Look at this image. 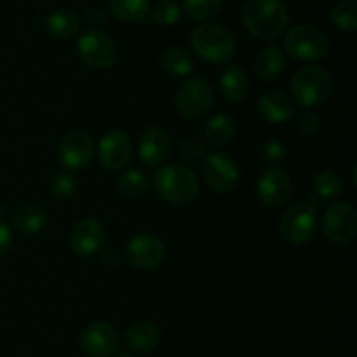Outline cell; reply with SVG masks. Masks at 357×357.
I'll return each mask as SVG.
<instances>
[{
	"mask_svg": "<svg viewBox=\"0 0 357 357\" xmlns=\"http://www.w3.org/2000/svg\"><path fill=\"white\" fill-rule=\"evenodd\" d=\"M288 9L279 0H248L243 7V23L253 37L272 40L286 30Z\"/></svg>",
	"mask_w": 357,
	"mask_h": 357,
	"instance_id": "cell-1",
	"label": "cell"
},
{
	"mask_svg": "<svg viewBox=\"0 0 357 357\" xmlns=\"http://www.w3.org/2000/svg\"><path fill=\"white\" fill-rule=\"evenodd\" d=\"M153 188L160 199L174 206H187L197 199L199 180L190 167L183 164H166L153 174Z\"/></svg>",
	"mask_w": 357,
	"mask_h": 357,
	"instance_id": "cell-2",
	"label": "cell"
},
{
	"mask_svg": "<svg viewBox=\"0 0 357 357\" xmlns=\"http://www.w3.org/2000/svg\"><path fill=\"white\" fill-rule=\"evenodd\" d=\"M192 47L209 63H227L236 56V37L220 23H204L192 33Z\"/></svg>",
	"mask_w": 357,
	"mask_h": 357,
	"instance_id": "cell-3",
	"label": "cell"
},
{
	"mask_svg": "<svg viewBox=\"0 0 357 357\" xmlns=\"http://www.w3.org/2000/svg\"><path fill=\"white\" fill-rule=\"evenodd\" d=\"M331 87H333V82H331L330 73L323 66L316 65L302 66L291 80L293 96L305 108L324 103L330 98Z\"/></svg>",
	"mask_w": 357,
	"mask_h": 357,
	"instance_id": "cell-4",
	"label": "cell"
},
{
	"mask_svg": "<svg viewBox=\"0 0 357 357\" xmlns=\"http://www.w3.org/2000/svg\"><path fill=\"white\" fill-rule=\"evenodd\" d=\"M284 49L288 54L302 61H317L330 52V40L326 33L314 24H296L284 37Z\"/></svg>",
	"mask_w": 357,
	"mask_h": 357,
	"instance_id": "cell-5",
	"label": "cell"
},
{
	"mask_svg": "<svg viewBox=\"0 0 357 357\" xmlns=\"http://www.w3.org/2000/svg\"><path fill=\"white\" fill-rule=\"evenodd\" d=\"M174 103H176V110L180 112L181 117L188 119V121H199L211 112L213 103H215V93L208 80L190 79L180 86Z\"/></svg>",
	"mask_w": 357,
	"mask_h": 357,
	"instance_id": "cell-6",
	"label": "cell"
},
{
	"mask_svg": "<svg viewBox=\"0 0 357 357\" xmlns=\"http://www.w3.org/2000/svg\"><path fill=\"white\" fill-rule=\"evenodd\" d=\"M77 51L84 65L94 70L110 68L117 59V45L114 38L98 28H91L82 33L77 44Z\"/></svg>",
	"mask_w": 357,
	"mask_h": 357,
	"instance_id": "cell-7",
	"label": "cell"
},
{
	"mask_svg": "<svg viewBox=\"0 0 357 357\" xmlns=\"http://www.w3.org/2000/svg\"><path fill=\"white\" fill-rule=\"evenodd\" d=\"M317 230V209L309 202H296L281 218L282 239L291 244H305Z\"/></svg>",
	"mask_w": 357,
	"mask_h": 357,
	"instance_id": "cell-8",
	"label": "cell"
},
{
	"mask_svg": "<svg viewBox=\"0 0 357 357\" xmlns=\"http://www.w3.org/2000/svg\"><path fill=\"white\" fill-rule=\"evenodd\" d=\"M357 211L347 201L335 202L326 209L323 218V234L335 244H347L356 237Z\"/></svg>",
	"mask_w": 357,
	"mask_h": 357,
	"instance_id": "cell-9",
	"label": "cell"
},
{
	"mask_svg": "<svg viewBox=\"0 0 357 357\" xmlns=\"http://www.w3.org/2000/svg\"><path fill=\"white\" fill-rule=\"evenodd\" d=\"M121 335L114 324L96 321L84 328L80 333V347L89 357H112L117 354Z\"/></svg>",
	"mask_w": 357,
	"mask_h": 357,
	"instance_id": "cell-10",
	"label": "cell"
},
{
	"mask_svg": "<svg viewBox=\"0 0 357 357\" xmlns=\"http://www.w3.org/2000/svg\"><path fill=\"white\" fill-rule=\"evenodd\" d=\"M241 178L236 160L223 152H215L206 157L204 180L218 194H229L237 187Z\"/></svg>",
	"mask_w": 357,
	"mask_h": 357,
	"instance_id": "cell-11",
	"label": "cell"
},
{
	"mask_svg": "<svg viewBox=\"0 0 357 357\" xmlns=\"http://www.w3.org/2000/svg\"><path fill=\"white\" fill-rule=\"evenodd\" d=\"M132 142L128 132L121 129H112L101 136L98 145V159L108 171H121L131 162Z\"/></svg>",
	"mask_w": 357,
	"mask_h": 357,
	"instance_id": "cell-12",
	"label": "cell"
},
{
	"mask_svg": "<svg viewBox=\"0 0 357 357\" xmlns=\"http://www.w3.org/2000/svg\"><path fill=\"white\" fill-rule=\"evenodd\" d=\"M126 257L132 267L139 271H153L160 267L166 258V246L152 234H138L128 243Z\"/></svg>",
	"mask_w": 357,
	"mask_h": 357,
	"instance_id": "cell-13",
	"label": "cell"
},
{
	"mask_svg": "<svg viewBox=\"0 0 357 357\" xmlns=\"http://www.w3.org/2000/svg\"><path fill=\"white\" fill-rule=\"evenodd\" d=\"M257 194L261 204L267 206V208H282L291 199V178L288 173L278 169V167H268L258 178Z\"/></svg>",
	"mask_w": 357,
	"mask_h": 357,
	"instance_id": "cell-14",
	"label": "cell"
},
{
	"mask_svg": "<svg viewBox=\"0 0 357 357\" xmlns=\"http://www.w3.org/2000/svg\"><path fill=\"white\" fill-rule=\"evenodd\" d=\"M58 155L66 169H84L86 166H89L94 155L93 136L86 131H80V129L68 132L59 143Z\"/></svg>",
	"mask_w": 357,
	"mask_h": 357,
	"instance_id": "cell-15",
	"label": "cell"
},
{
	"mask_svg": "<svg viewBox=\"0 0 357 357\" xmlns=\"http://www.w3.org/2000/svg\"><path fill=\"white\" fill-rule=\"evenodd\" d=\"M107 237L103 223L96 218H84L70 234V248L79 257H91L101 250Z\"/></svg>",
	"mask_w": 357,
	"mask_h": 357,
	"instance_id": "cell-16",
	"label": "cell"
},
{
	"mask_svg": "<svg viewBox=\"0 0 357 357\" xmlns=\"http://www.w3.org/2000/svg\"><path fill=\"white\" fill-rule=\"evenodd\" d=\"M173 142H171L169 132L164 128L153 126L149 128L138 142V155L149 166H159L169 157Z\"/></svg>",
	"mask_w": 357,
	"mask_h": 357,
	"instance_id": "cell-17",
	"label": "cell"
},
{
	"mask_svg": "<svg viewBox=\"0 0 357 357\" xmlns=\"http://www.w3.org/2000/svg\"><path fill=\"white\" fill-rule=\"evenodd\" d=\"M258 114L271 124H284L295 115V103L282 91H268L258 100Z\"/></svg>",
	"mask_w": 357,
	"mask_h": 357,
	"instance_id": "cell-18",
	"label": "cell"
},
{
	"mask_svg": "<svg viewBox=\"0 0 357 357\" xmlns=\"http://www.w3.org/2000/svg\"><path fill=\"white\" fill-rule=\"evenodd\" d=\"M160 342V331L150 321H136L126 331V344L138 354H149L155 351Z\"/></svg>",
	"mask_w": 357,
	"mask_h": 357,
	"instance_id": "cell-19",
	"label": "cell"
},
{
	"mask_svg": "<svg viewBox=\"0 0 357 357\" xmlns=\"http://www.w3.org/2000/svg\"><path fill=\"white\" fill-rule=\"evenodd\" d=\"M220 93L229 103H239L250 93V79L241 66L232 65L225 68L220 79Z\"/></svg>",
	"mask_w": 357,
	"mask_h": 357,
	"instance_id": "cell-20",
	"label": "cell"
},
{
	"mask_svg": "<svg viewBox=\"0 0 357 357\" xmlns=\"http://www.w3.org/2000/svg\"><path fill=\"white\" fill-rule=\"evenodd\" d=\"M13 225L23 236H37L47 225V213L35 204L23 206L14 213Z\"/></svg>",
	"mask_w": 357,
	"mask_h": 357,
	"instance_id": "cell-21",
	"label": "cell"
},
{
	"mask_svg": "<svg viewBox=\"0 0 357 357\" xmlns=\"http://www.w3.org/2000/svg\"><path fill=\"white\" fill-rule=\"evenodd\" d=\"M79 28L80 20L72 9H56L45 20V30L51 37L58 38V40L73 37L79 31Z\"/></svg>",
	"mask_w": 357,
	"mask_h": 357,
	"instance_id": "cell-22",
	"label": "cell"
},
{
	"mask_svg": "<svg viewBox=\"0 0 357 357\" xmlns=\"http://www.w3.org/2000/svg\"><path fill=\"white\" fill-rule=\"evenodd\" d=\"M234 136H236V122L227 114H218L211 117L204 128V139L215 149L229 145Z\"/></svg>",
	"mask_w": 357,
	"mask_h": 357,
	"instance_id": "cell-23",
	"label": "cell"
},
{
	"mask_svg": "<svg viewBox=\"0 0 357 357\" xmlns=\"http://www.w3.org/2000/svg\"><path fill=\"white\" fill-rule=\"evenodd\" d=\"M284 70V56L275 45H268L258 52L255 59V72L265 82H274Z\"/></svg>",
	"mask_w": 357,
	"mask_h": 357,
	"instance_id": "cell-24",
	"label": "cell"
},
{
	"mask_svg": "<svg viewBox=\"0 0 357 357\" xmlns=\"http://www.w3.org/2000/svg\"><path fill=\"white\" fill-rule=\"evenodd\" d=\"M160 66L164 72L171 73L174 77L190 75L194 70V61L188 51L181 47H169L160 56Z\"/></svg>",
	"mask_w": 357,
	"mask_h": 357,
	"instance_id": "cell-25",
	"label": "cell"
},
{
	"mask_svg": "<svg viewBox=\"0 0 357 357\" xmlns=\"http://www.w3.org/2000/svg\"><path fill=\"white\" fill-rule=\"evenodd\" d=\"M150 0H110V10L119 21H142L149 14Z\"/></svg>",
	"mask_w": 357,
	"mask_h": 357,
	"instance_id": "cell-26",
	"label": "cell"
},
{
	"mask_svg": "<svg viewBox=\"0 0 357 357\" xmlns=\"http://www.w3.org/2000/svg\"><path fill=\"white\" fill-rule=\"evenodd\" d=\"M330 20L338 30L356 31L357 28V3L356 0H340L330 10Z\"/></svg>",
	"mask_w": 357,
	"mask_h": 357,
	"instance_id": "cell-27",
	"label": "cell"
},
{
	"mask_svg": "<svg viewBox=\"0 0 357 357\" xmlns=\"http://www.w3.org/2000/svg\"><path fill=\"white\" fill-rule=\"evenodd\" d=\"M150 187L149 176L139 169H129L121 174L117 181V188L124 197H139Z\"/></svg>",
	"mask_w": 357,
	"mask_h": 357,
	"instance_id": "cell-28",
	"label": "cell"
},
{
	"mask_svg": "<svg viewBox=\"0 0 357 357\" xmlns=\"http://www.w3.org/2000/svg\"><path fill=\"white\" fill-rule=\"evenodd\" d=\"M314 188L319 199H335L344 192V183L333 171H319L314 176Z\"/></svg>",
	"mask_w": 357,
	"mask_h": 357,
	"instance_id": "cell-29",
	"label": "cell"
},
{
	"mask_svg": "<svg viewBox=\"0 0 357 357\" xmlns=\"http://www.w3.org/2000/svg\"><path fill=\"white\" fill-rule=\"evenodd\" d=\"M223 0H183V10L195 21H204L218 14Z\"/></svg>",
	"mask_w": 357,
	"mask_h": 357,
	"instance_id": "cell-30",
	"label": "cell"
},
{
	"mask_svg": "<svg viewBox=\"0 0 357 357\" xmlns=\"http://www.w3.org/2000/svg\"><path fill=\"white\" fill-rule=\"evenodd\" d=\"M181 16V6L176 0H159L152 9L153 23L160 26H171L176 23Z\"/></svg>",
	"mask_w": 357,
	"mask_h": 357,
	"instance_id": "cell-31",
	"label": "cell"
},
{
	"mask_svg": "<svg viewBox=\"0 0 357 357\" xmlns=\"http://www.w3.org/2000/svg\"><path fill=\"white\" fill-rule=\"evenodd\" d=\"M75 192L77 181L70 173L61 171V173H58L52 178L51 194L54 199H58V201H68V199H72L73 195H75Z\"/></svg>",
	"mask_w": 357,
	"mask_h": 357,
	"instance_id": "cell-32",
	"label": "cell"
},
{
	"mask_svg": "<svg viewBox=\"0 0 357 357\" xmlns=\"http://www.w3.org/2000/svg\"><path fill=\"white\" fill-rule=\"evenodd\" d=\"M260 157L268 167H275L286 159V149L279 139H268L261 145Z\"/></svg>",
	"mask_w": 357,
	"mask_h": 357,
	"instance_id": "cell-33",
	"label": "cell"
},
{
	"mask_svg": "<svg viewBox=\"0 0 357 357\" xmlns=\"http://www.w3.org/2000/svg\"><path fill=\"white\" fill-rule=\"evenodd\" d=\"M180 153L185 160H188V162H197V160L204 159L206 149L199 139L183 138L180 143Z\"/></svg>",
	"mask_w": 357,
	"mask_h": 357,
	"instance_id": "cell-34",
	"label": "cell"
},
{
	"mask_svg": "<svg viewBox=\"0 0 357 357\" xmlns=\"http://www.w3.org/2000/svg\"><path fill=\"white\" fill-rule=\"evenodd\" d=\"M296 124H298V131L302 132V135L312 136L319 131L321 119L316 112L310 110V108H305V110L298 115V122H296Z\"/></svg>",
	"mask_w": 357,
	"mask_h": 357,
	"instance_id": "cell-35",
	"label": "cell"
},
{
	"mask_svg": "<svg viewBox=\"0 0 357 357\" xmlns=\"http://www.w3.org/2000/svg\"><path fill=\"white\" fill-rule=\"evenodd\" d=\"M10 248H13V234L6 223L0 222V260L9 253Z\"/></svg>",
	"mask_w": 357,
	"mask_h": 357,
	"instance_id": "cell-36",
	"label": "cell"
},
{
	"mask_svg": "<svg viewBox=\"0 0 357 357\" xmlns=\"http://www.w3.org/2000/svg\"><path fill=\"white\" fill-rule=\"evenodd\" d=\"M86 20H87V23H89V26H93V28L103 24V21H105L103 9H100V7H91V9L87 10Z\"/></svg>",
	"mask_w": 357,
	"mask_h": 357,
	"instance_id": "cell-37",
	"label": "cell"
},
{
	"mask_svg": "<svg viewBox=\"0 0 357 357\" xmlns=\"http://www.w3.org/2000/svg\"><path fill=\"white\" fill-rule=\"evenodd\" d=\"M101 264H103L105 267H108V268L117 267V264H119L117 251H115L114 248H108V250L105 251L103 255H101Z\"/></svg>",
	"mask_w": 357,
	"mask_h": 357,
	"instance_id": "cell-38",
	"label": "cell"
},
{
	"mask_svg": "<svg viewBox=\"0 0 357 357\" xmlns=\"http://www.w3.org/2000/svg\"><path fill=\"white\" fill-rule=\"evenodd\" d=\"M115 357H132L131 354H117Z\"/></svg>",
	"mask_w": 357,
	"mask_h": 357,
	"instance_id": "cell-39",
	"label": "cell"
}]
</instances>
